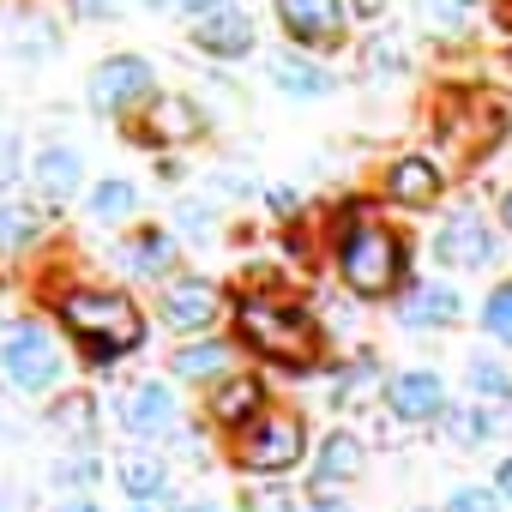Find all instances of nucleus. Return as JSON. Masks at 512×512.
<instances>
[{"label":"nucleus","instance_id":"1","mask_svg":"<svg viewBox=\"0 0 512 512\" xmlns=\"http://www.w3.org/2000/svg\"><path fill=\"white\" fill-rule=\"evenodd\" d=\"M55 320L67 326L85 368H115V362L139 356V344H145V314H139V302L127 290L73 284V290H61Z\"/></svg>","mask_w":512,"mask_h":512},{"label":"nucleus","instance_id":"2","mask_svg":"<svg viewBox=\"0 0 512 512\" xmlns=\"http://www.w3.org/2000/svg\"><path fill=\"white\" fill-rule=\"evenodd\" d=\"M235 332L253 356H266L278 368H320V320L290 302V296H241L235 302Z\"/></svg>","mask_w":512,"mask_h":512},{"label":"nucleus","instance_id":"3","mask_svg":"<svg viewBox=\"0 0 512 512\" xmlns=\"http://www.w3.org/2000/svg\"><path fill=\"white\" fill-rule=\"evenodd\" d=\"M404 241L386 229V223H368V217H350L338 229V278L362 296V302H380L404 284Z\"/></svg>","mask_w":512,"mask_h":512},{"label":"nucleus","instance_id":"4","mask_svg":"<svg viewBox=\"0 0 512 512\" xmlns=\"http://www.w3.org/2000/svg\"><path fill=\"white\" fill-rule=\"evenodd\" d=\"M302 452H308V422L296 410H266L253 428H241L235 446H229V458L247 476H284V470L302 464Z\"/></svg>","mask_w":512,"mask_h":512},{"label":"nucleus","instance_id":"5","mask_svg":"<svg viewBox=\"0 0 512 512\" xmlns=\"http://www.w3.org/2000/svg\"><path fill=\"white\" fill-rule=\"evenodd\" d=\"M61 368H67V356H61V344H55V332L43 320H19L7 338H0V374H7V386L25 392V398L49 392L61 380Z\"/></svg>","mask_w":512,"mask_h":512},{"label":"nucleus","instance_id":"6","mask_svg":"<svg viewBox=\"0 0 512 512\" xmlns=\"http://www.w3.org/2000/svg\"><path fill=\"white\" fill-rule=\"evenodd\" d=\"M157 73H151V61L145 55H109L97 73H91V85H85V97H91V109L103 115V121H121V115H133L139 103H151L157 91Z\"/></svg>","mask_w":512,"mask_h":512},{"label":"nucleus","instance_id":"7","mask_svg":"<svg viewBox=\"0 0 512 512\" xmlns=\"http://www.w3.org/2000/svg\"><path fill=\"white\" fill-rule=\"evenodd\" d=\"M434 260L440 266H458V272H476V266H494L500 260V235L488 229V217L476 211H452L434 235Z\"/></svg>","mask_w":512,"mask_h":512},{"label":"nucleus","instance_id":"8","mask_svg":"<svg viewBox=\"0 0 512 512\" xmlns=\"http://www.w3.org/2000/svg\"><path fill=\"white\" fill-rule=\"evenodd\" d=\"M217 314H223L217 284H205V278H175V284H163L157 320H163L175 338H199V332H211V326H217Z\"/></svg>","mask_w":512,"mask_h":512},{"label":"nucleus","instance_id":"9","mask_svg":"<svg viewBox=\"0 0 512 512\" xmlns=\"http://www.w3.org/2000/svg\"><path fill=\"white\" fill-rule=\"evenodd\" d=\"M380 404L392 410V422H410V428L416 422H440L446 416V380L434 368H404V374L386 380Z\"/></svg>","mask_w":512,"mask_h":512},{"label":"nucleus","instance_id":"10","mask_svg":"<svg viewBox=\"0 0 512 512\" xmlns=\"http://www.w3.org/2000/svg\"><path fill=\"white\" fill-rule=\"evenodd\" d=\"M115 422H121L127 434H139V440H157V434H175V428H181V404H175V392H169L163 380H139V386H127V398L115 404Z\"/></svg>","mask_w":512,"mask_h":512},{"label":"nucleus","instance_id":"11","mask_svg":"<svg viewBox=\"0 0 512 512\" xmlns=\"http://www.w3.org/2000/svg\"><path fill=\"white\" fill-rule=\"evenodd\" d=\"M344 19H350L344 0H278V25L302 49H332L344 37Z\"/></svg>","mask_w":512,"mask_h":512},{"label":"nucleus","instance_id":"12","mask_svg":"<svg viewBox=\"0 0 512 512\" xmlns=\"http://www.w3.org/2000/svg\"><path fill=\"white\" fill-rule=\"evenodd\" d=\"M205 416L217 422V428H253L266 416V380L260 374H229V380H217L211 386V398H205Z\"/></svg>","mask_w":512,"mask_h":512},{"label":"nucleus","instance_id":"13","mask_svg":"<svg viewBox=\"0 0 512 512\" xmlns=\"http://www.w3.org/2000/svg\"><path fill=\"white\" fill-rule=\"evenodd\" d=\"M440 187H446V169L434 157H398L386 169V199L404 205V211H428L440 205Z\"/></svg>","mask_w":512,"mask_h":512},{"label":"nucleus","instance_id":"14","mask_svg":"<svg viewBox=\"0 0 512 512\" xmlns=\"http://www.w3.org/2000/svg\"><path fill=\"white\" fill-rule=\"evenodd\" d=\"M31 187H37L49 205H67V199L85 187V151H73V145H43V151L31 157Z\"/></svg>","mask_w":512,"mask_h":512},{"label":"nucleus","instance_id":"15","mask_svg":"<svg viewBox=\"0 0 512 512\" xmlns=\"http://www.w3.org/2000/svg\"><path fill=\"white\" fill-rule=\"evenodd\" d=\"M211 121H205V109L193 103V97H151V115H145V127H139V139H151V145H187V139H199Z\"/></svg>","mask_w":512,"mask_h":512},{"label":"nucleus","instance_id":"16","mask_svg":"<svg viewBox=\"0 0 512 512\" xmlns=\"http://www.w3.org/2000/svg\"><path fill=\"white\" fill-rule=\"evenodd\" d=\"M193 43H199L205 55H217V61H241V55L253 49V19H247L241 7H217V13L193 19Z\"/></svg>","mask_w":512,"mask_h":512},{"label":"nucleus","instance_id":"17","mask_svg":"<svg viewBox=\"0 0 512 512\" xmlns=\"http://www.w3.org/2000/svg\"><path fill=\"white\" fill-rule=\"evenodd\" d=\"M452 320H458V290L452 284H416L398 302V326H410V332H440Z\"/></svg>","mask_w":512,"mask_h":512},{"label":"nucleus","instance_id":"18","mask_svg":"<svg viewBox=\"0 0 512 512\" xmlns=\"http://www.w3.org/2000/svg\"><path fill=\"white\" fill-rule=\"evenodd\" d=\"M175 266V235L169 229H133L121 241V272L127 278H169Z\"/></svg>","mask_w":512,"mask_h":512},{"label":"nucleus","instance_id":"19","mask_svg":"<svg viewBox=\"0 0 512 512\" xmlns=\"http://www.w3.org/2000/svg\"><path fill=\"white\" fill-rule=\"evenodd\" d=\"M362 464H368L362 440L338 428V434H326V440H320V452H314V488H338V482H356V476H362Z\"/></svg>","mask_w":512,"mask_h":512},{"label":"nucleus","instance_id":"20","mask_svg":"<svg viewBox=\"0 0 512 512\" xmlns=\"http://www.w3.org/2000/svg\"><path fill=\"white\" fill-rule=\"evenodd\" d=\"M169 374L187 380V386H217V380H229V344H217V338L181 344V350L169 356Z\"/></svg>","mask_w":512,"mask_h":512},{"label":"nucleus","instance_id":"21","mask_svg":"<svg viewBox=\"0 0 512 512\" xmlns=\"http://www.w3.org/2000/svg\"><path fill=\"white\" fill-rule=\"evenodd\" d=\"M115 482H121V494H127L133 506H151V500L169 494V464H163L157 452H127V458L115 464Z\"/></svg>","mask_w":512,"mask_h":512},{"label":"nucleus","instance_id":"22","mask_svg":"<svg viewBox=\"0 0 512 512\" xmlns=\"http://www.w3.org/2000/svg\"><path fill=\"white\" fill-rule=\"evenodd\" d=\"M272 85H278L284 97H326L338 79H332L320 61H308V55L284 49V55H272Z\"/></svg>","mask_w":512,"mask_h":512},{"label":"nucleus","instance_id":"23","mask_svg":"<svg viewBox=\"0 0 512 512\" xmlns=\"http://www.w3.org/2000/svg\"><path fill=\"white\" fill-rule=\"evenodd\" d=\"M43 235V211L31 199H0V260L31 253V241Z\"/></svg>","mask_w":512,"mask_h":512},{"label":"nucleus","instance_id":"24","mask_svg":"<svg viewBox=\"0 0 512 512\" xmlns=\"http://www.w3.org/2000/svg\"><path fill=\"white\" fill-rule=\"evenodd\" d=\"M500 428V416L488 410V404H446V416H440V434L458 446V452H470V446H482L488 434Z\"/></svg>","mask_w":512,"mask_h":512},{"label":"nucleus","instance_id":"25","mask_svg":"<svg viewBox=\"0 0 512 512\" xmlns=\"http://www.w3.org/2000/svg\"><path fill=\"white\" fill-rule=\"evenodd\" d=\"M85 211H91L97 223H127V217L139 211V187H133L127 175H109V181H97V187H91Z\"/></svg>","mask_w":512,"mask_h":512},{"label":"nucleus","instance_id":"26","mask_svg":"<svg viewBox=\"0 0 512 512\" xmlns=\"http://www.w3.org/2000/svg\"><path fill=\"white\" fill-rule=\"evenodd\" d=\"M464 386L476 392V404H506V398H512V362H500V356H470V362H464Z\"/></svg>","mask_w":512,"mask_h":512},{"label":"nucleus","instance_id":"27","mask_svg":"<svg viewBox=\"0 0 512 512\" xmlns=\"http://www.w3.org/2000/svg\"><path fill=\"white\" fill-rule=\"evenodd\" d=\"M374 380H380V362H374V356H356L350 368H338V386H332V404H338V410H356V398H362V392H368Z\"/></svg>","mask_w":512,"mask_h":512},{"label":"nucleus","instance_id":"28","mask_svg":"<svg viewBox=\"0 0 512 512\" xmlns=\"http://www.w3.org/2000/svg\"><path fill=\"white\" fill-rule=\"evenodd\" d=\"M97 476H103V464H97L91 446H73L67 458H55V482H61V488H79V494H85Z\"/></svg>","mask_w":512,"mask_h":512},{"label":"nucleus","instance_id":"29","mask_svg":"<svg viewBox=\"0 0 512 512\" xmlns=\"http://www.w3.org/2000/svg\"><path fill=\"white\" fill-rule=\"evenodd\" d=\"M482 332H488V338H506V344H512V278L488 290V302H482Z\"/></svg>","mask_w":512,"mask_h":512},{"label":"nucleus","instance_id":"30","mask_svg":"<svg viewBox=\"0 0 512 512\" xmlns=\"http://www.w3.org/2000/svg\"><path fill=\"white\" fill-rule=\"evenodd\" d=\"M416 13L434 37H458L464 31V0H416Z\"/></svg>","mask_w":512,"mask_h":512},{"label":"nucleus","instance_id":"31","mask_svg":"<svg viewBox=\"0 0 512 512\" xmlns=\"http://www.w3.org/2000/svg\"><path fill=\"white\" fill-rule=\"evenodd\" d=\"M13 49H19V55H31V61H43V55H55V49H61V37H55L43 19H31V25H13Z\"/></svg>","mask_w":512,"mask_h":512},{"label":"nucleus","instance_id":"32","mask_svg":"<svg viewBox=\"0 0 512 512\" xmlns=\"http://www.w3.org/2000/svg\"><path fill=\"white\" fill-rule=\"evenodd\" d=\"M362 61H368V73H374V79H386V73H404V49H398V43H386V37H374Z\"/></svg>","mask_w":512,"mask_h":512},{"label":"nucleus","instance_id":"33","mask_svg":"<svg viewBox=\"0 0 512 512\" xmlns=\"http://www.w3.org/2000/svg\"><path fill=\"white\" fill-rule=\"evenodd\" d=\"M241 512H296V494H284V488H247Z\"/></svg>","mask_w":512,"mask_h":512},{"label":"nucleus","instance_id":"34","mask_svg":"<svg viewBox=\"0 0 512 512\" xmlns=\"http://www.w3.org/2000/svg\"><path fill=\"white\" fill-rule=\"evenodd\" d=\"M446 512H500V494H494V488H476V482H470V488H458V494L446 500Z\"/></svg>","mask_w":512,"mask_h":512},{"label":"nucleus","instance_id":"35","mask_svg":"<svg viewBox=\"0 0 512 512\" xmlns=\"http://www.w3.org/2000/svg\"><path fill=\"white\" fill-rule=\"evenodd\" d=\"M91 404H97V398H85V392H79V398H61V410H55V428H79V434H85V428H91V416H97Z\"/></svg>","mask_w":512,"mask_h":512},{"label":"nucleus","instance_id":"36","mask_svg":"<svg viewBox=\"0 0 512 512\" xmlns=\"http://www.w3.org/2000/svg\"><path fill=\"white\" fill-rule=\"evenodd\" d=\"M19 169H25V145H19V133H0V187H13Z\"/></svg>","mask_w":512,"mask_h":512},{"label":"nucleus","instance_id":"37","mask_svg":"<svg viewBox=\"0 0 512 512\" xmlns=\"http://www.w3.org/2000/svg\"><path fill=\"white\" fill-rule=\"evenodd\" d=\"M175 223H181V235H211V205H199V199H187L181 211H175Z\"/></svg>","mask_w":512,"mask_h":512},{"label":"nucleus","instance_id":"38","mask_svg":"<svg viewBox=\"0 0 512 512\" xmlns=\"http://www.w3.org/2000/svg\"><path fill=\"white\" fill-rule=\"evenodd\" d=\"M67 7H73V19H85V25L115 19V0H67Z\"/></svg>","mask_w":512,"mask_h":512},{"label":"nucleus","instance_id":"39","mask_svg":"<svg viewBox=\"0 0 512 512\" xmlns=\"http://www.w3.org/2000/svg\"><path fill=\"white\" fill-rule=\"evenodd\" d=\"M266 205H272L278 217H296V193H290V187H272V193H266Z\"/></svg>","mask_w":512,"mask_h":512},{"label":"nucleus","instance_id":"40","mask_svg":"<svg viewBox=\"0 0 512 512\" xmlns=\"http://www.w3.org/2000/svg\"><path fill=\"white\" fill-rule=\"evenodd\" d=\"M494 494H500V500H512V452L494 464Z\"/></svg>","mask_w":512,"mask_h":512},{"label":"nucleus","instance_id":"41","mask_svg":"<svg viewBox=\"0 0 512 512\" xmlns=\"http://www.w3.org/2000/svg\"><path fill=\"white\" fill-rule=\"evenodd\" d=\"M55 512H103V506H97V500H91V494H73V500H61V506H55Z\"/></svg>","mask_w":512,"mask_h":512},{"label":"nucleus","instance_id":"42","mask_svg":"<svg viewBox=\"0 0 512 512\" xmlns=\"http://www.w3.org/2000/svg\"><path fill=\"white\" fill-rule=\"evenodd\" d=\"M302 512H356V506H350V500H308Z\"/></svg>","mask_w":512,"mask_h":512},{"label":"nucleus","instance_id":"43","mask_svg":"<svg viewBox=\"0 0 512 512\" xmlns=\"http://www.w3.org/2000/svg\"><path fill=\"white\" fill-rule=\"evenodd\" d=\"M500 223H506V229H512V187H506V193H500Z\"/></svg>","mask_w":512,"mask_h":512},{"label":"nucleus","instance_id":"44","mask_svg":"<svg viewBox=\"0 0 512 512\" xmlns=\"http://www.w3.org/2000/svg\"><path fill=\"white\" fill-rule=\"evenodd\" d=\"M175 512H217V506H211V500H181Z\"/></svg>","mask_w":512,"mask_h":512},{"label":"nucleus","instance_id":"45","mask_svg":"<svg viewBox=\"0 0 512 512\" xmlns=\"http://www.w3.org/2000/svg\"><path fill=\"white\" fill-rule=\"evenodd\" d=\"M145 7H151V13H175V7H181V0H145Z\"/></svg>","mask_w":512,"mask_h":512},{"label":"nucleus","instance_id":"46","mask_svg":"<svg viewBox=\"0 0 512 512\" xmlns=\"http://www.w3.org/2000/svg\"><path fill=\"white\" fill-rule=\"evenodd\" d=\"M133 512H151V506H133Z\"/></svg>","mask_w":512,"mask_h":512},{"label":"nucleus","instance_id":"47","mask_svg":"<svg viewBox=\"0 0 512 512\" xmlns=\"http://www.w3.org/2000/svg\"><path fill=\"white\" fill-rule=\"evenodd\" d=\"M506 61H512V55H506Z\"/></svg>","mask_w":512,"mask_h":512}]
</instances>
